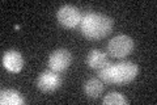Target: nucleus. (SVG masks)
<instances>
[{"instance_id":"f257e3e1","label":"nucleus","mask_w":157,"mask_h":105,"mask_svg":"<svg viewBox=\"0 0 157 105\" xmlns=\"http://www.w3.org/2000/svg\"><path fill=\"white\" fill-rule=\"evenodd\" d=\"M137 72L139 67L131 61H124L117 64L109 63L104 68L98 70V79H101L102 83L124 86L134 80L137 76Z\"/></svg>"},{"instance_id":"f03ea898","label":"nucleus","mask_w":157,"mask_h":105,"mask_svg":"<svg viewBox=\"0 0 157 105\" xmlns=\"http://www.w3.org/2000/svg\"><path fill=\"white\" fill-rule=\"evenodd\" d=\"M113 24V18L106 14L89 12L81 17L80 30L88 39H101L111 32Z\"/></svg>"},{"instance_id":"7ed1b4c3","label":"nucleus","mask_w":157,"mask_h":105,"mask_svg":"<svg viewBox=\"0 0 157 105\" xmlns=\"http://www.w3.org/2000/svg\"><path fill=\"white\" fill-rule=\"evenodd\" d=\"M134 50V39L130 36L121 34L110 39L107 45V51L114 58H123Z\"/></svg>"},{"instance_id":"20e7f679","label":"nucleus","mask_w":157,"mask_h":105,"mask_svg":"<svg viewBox=\"0 0 157 105\" xmlns=\"http://www.w3.org/2000/svg\"><path fill=\"white\" fill-rule=\"evenodd\" d=\"M36 86L39 91L45 93H51V92H55L58 88H60L62 79L58 72H54L52 70H45V71H42L38 75L36 80Z\"/></svg>"},{"instance_id":"39448f33","label":"nucleus","mask_w":157,"mask_h":105,"mask_svg":"<svg viewBox=\"0 0 157 105\" xmlns=\"http://www.w3.org/2000/svg\"><path fill=\"white\" fill-rule=\"evenodd\" d=\"M56 18L62 26H64L67 29H73V28H76L77 25H80L81 14L76 7L68 6L67 4V6H63L58 9Z\"/></svg>"},{"instance_id":"423d86ee","label":"nucleus","mask_w":157,"mask_h":105,"mask_svg":"<svg viewBox=\"0 0 157 105\" xmlns=\"http://www.w3.org/2000/svg\"><path fill=\"white\" fill-rule=\"evenodd\" d=\"M72 54L67 49H58L52 51L48 57V68L54 72H63L71 66Z\"/></svg>"},{"instance_id":"0eeeda50","label":"nucleus","mask_w":157,"mask_h":105,"mask_svg":"<svg viewBox=\"0 0 157 105\" xmlns=\"http://www.w3.org/2000/svg\"><path fill=\"white\" fill-rule=\"evenodd\" d=\"M3 67L12 74H18L24 67V58L17 50H8L3 55Z\"/></svg>"},{"instance_id":"6e6552de","label":"nucleus","mask_w":157,"mask_h":105,"mask_svg":"<svg viewBox=\"0 0 157 105\" xmlns=\"http://www.w3.org/2000/svg\"><path fill=\"white\" fill-rule=\"evenodd\" d=\"M110 62H109V57H107V54H105L104 51H101V50L98 49H93L89 51L86 57V64L88 67H90L93 70H101L104 68L105 66H107Z\"/></svg>"},{"instance_id":"1a4fd4ad","label":"nucleus","mask_w":157,"mask_h":105,"mask_svg":"<svg viewBox=\"0 0 157 105\" xmlns=\"http://www.w3.org/2000/svg\"><path fill=\"white\" fill-rule=\"evenodd\" d=\"M25 100L16 89H3L0 92V104L2 105H22Z\"/></svg>"},{"instance_id":"9d476101","label":"nucleus","mask_w":157,"mask_h":105,"mask_svg":"<svg viewBox=\"0 0 157 105\" xmlns=\"http://www.w3.org/2000/svg\"><path fill=\"white\" fill-rule=\"evenodd\" d=\"M102 91H104V84H102L101 79H98V78H92L89 80H86L84 84V92L90 99L100 97Z\"/></svg>"},{"instance_id":"9b49d317","label":"nucleus","mask_w":157,"mask_h":105,"mask_svg":"<svg viewBox=\"0 0 157 105\" xmlns=\"http://www.w3.org/2000/svg\"><path fill=\"white\" fill-rule=\"evenodd\" d=\"M102 103L105 105H126L127 100L124 99L123 95L119 93V92H111L104 97Z\"/></svg>"}]
</instances>
